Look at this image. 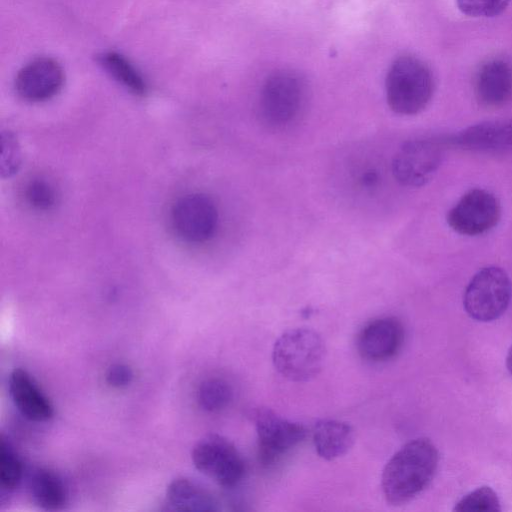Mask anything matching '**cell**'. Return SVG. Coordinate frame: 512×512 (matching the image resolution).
<instances>
[{"label":"cell","mask_w":512,"mask_h":512,"mask_svg":"<svg viewBox=\"0 0 512 512\" xmlns=\"http://www.w3.org/2000/svg\"><path fill=\"white\" fill-rule=\"evenodd\" d=\"M23 477V465L12 444L3 436L0 441V486L5 492L15 490Z\"/></svg>","instance_id":"21"},{"label":"cell","mask_w":512,"mask_h":512,"mask_svg":"<svg viewBox=\"0 0 512 512\" xmlns=\"http://www.w3.org/2000/svg\"><path fill=\"white\" fill-rule=\"evenodd\" d=\"M506 365H507V368H508L510 374L512 375V346L510 347V349L507 353Z\"/></svg>","instance_id":"27"},{"label":"cell","mask_w":512,"mask_h":512,"mask_svg":"<svg viewBox=\"0 0 512 512\" xmlns=\"http://www.w3.org/2000/svg\"><path fill=\"white\" fill-rule=\"evenodd\" d=\"M99 64L119 83L135 95L143 96L147 84L135 67L121 54L113 51L97 56Z\"/></svg>","instance_id":"19"},{"label":"cell","mask_w":512,"mask_h":512,"mask_svg":"<svg viewBox=\"0 0 512 512\" xmlns=\"http://www.w3.org/2000/svg\"><path fill=\"white\" fill-rule=\"evenodd\" d=\"M313 443L321 458L334 460L351 449L354 443V430L347 422L322 419L314 426Z\"/></svg>","instance_id":"17"},{"label":"cell","mask_w":512,"mask_h":512,"mask_svg":"<svg viewBox=\"0 0 512 512\" xmlns=\"http://www.w3.org/2000/svg\"><path fill=\"white\" fill-rule=\"evenodd\" d=\"M458 10L470 17H495L501 15L511 0H455Z\"/></svg>","instance_id":"23"},{"label":"cell","mask_w":512,"mask_h":512,"mask_svg":"<svg viewBox=\"0 0 512 512\" xmlns=\"http://www.w3.org/2000/svg\"><path fill=\"white\" fill-rule=\"evenodd\" d=\"M307 86L292 70H279L264 81L258 100L261 121L271 129H284L294 124L304 111Z\"/></svg>","instance_id":"4"},{"label":"cell","mask_w":512,"mask_h":512,"mask_svg":"<svg viewBox=\"0 0 512 512\" xmlns=\"http://www.w3.org/2000/svg\"><path fill=\"white\" fill-rule=\"evenodd\" d=\"M9 394L14 406L28 420L49 421L54 415V407L28 371L14 369L8 379Z\"/></svg>","instance_id":"15"},{"label":"cell","mask_w":512,"mask_h":512,"mask_svg":"<svg viewBox=\"0 0 512 512\" xmlns=\"http://www.w3.org/2000/svg\"><path fill=\"white\" fill-rule=\"evenodd\" d=\"M133 371L130 366L116 363L109 367L106 373V382L113 388H125L133 381Z\"/></svg>","instance_id":"26"},{"label":"cell","mask_w":512,"mask_h":512,"mask_svg":"<svg viewBox=\"0 0 512 512\" xmlns=\"http://www.w3.org/2000/svg\"><path fill=\"white\" fill-rule=\"evenodd\" d=\"M191 458L201 473L224 488L236 486L245 474L244 460L226 438L210 434L193 447Z\"/></svg>","instance_id":"7"},{"label":"cell","mask_w":512,"mask_h":512,"mask_svg":"<svg viewBox=\"0 0 512 512\" xmlns=\"http://www.w3.org/2000/svg\"><path fill=\"white\" fill-rule=\"evenodd\" d=\"M20 154L14 136L11 133L2 134L1 170L2 174H14L20 163Z\"/></svg>","instance_id":"25"},{"label":"cell","mask_w":512,"mask_h":512,"mask_svg":"<svg viewBox=\"0 0 512 512\" xmlns=\"http://www.w3.org/2000/svg\"><path fill=\"white\" fill-rule=\"evenodd\" d=\"M233 390L230 384L221 378H208L201 382L196 392L199 406L207 412H219L231 402Z\"/></svg>","instance_id":"20"},{"label":"cell","mask_w":512,"mask_h":512,"mask_svg":"<svg viewBox=\"0 0 512 512\" xmlns=\"http://www.w3.org/2000/svg\"><path fill=\"white\" fill-rule=\"evenodd\" d=\"M500 502L496 492L488 487H479L463 496L454 507L458 512H497Z\"/></svg>","instance_id":"22"},{"label":"cell","mask_w":512,"mask_h":512,"mask_svg":"<svg viewBox=\"0 0 512 512\" xmlns=\"http://www.w3.org/2000/svg\"><path fill=\"white\" fill-rule=\"evenodd\" d=\"M64 78L63 68L55 59L36 58L19 70L15 78V89L26 101L43 102L58 94Z\"/></svg>","instance_id":"11"},{"label":"cell","mask_w":512,"mask_h":512,"mask_svg":"<svg viewBox=\"0 0 512 512\" xmlns=\"http://www.w3.org/2000/svg\"><path fill=\"white\" fill-rule=\"evenodd\" d=\"M251 417L257 433L258 458L264 466L277 463L306 436L302 424L288 420L268 408L253 410Z\"/></svg>","instance_id":"8"},{"label":"cell","mask_w":512,"mask_h":512,"mask_svg":"<svg viewBox=\"0 0 512 512\" xmlns=\"http://www.w3.org/2000/svg\"><path fill=\"white\" fill-rule=\"evenodd\" d=\"M403 340L401 322L386 316L368 322L359 332L356 345L362 358L381 362L393 358L401 349Z\"/></svg>","instance_id":"13"},{"label":"cell","mask_w":512,"mask_h":512,"mask_svg":"<svg viewBox=\"0 0 512 512\" xmlns=\"http://www.w3.org/2000/svg\"><path fill=\"white\" fill-rule=\"evenodd\" d=\"M439 462L435 445L427 438L404 444L386 463L381 487L391 505L405 504L422 493L433 480Z\"/></svg>","instance_id":"1"},{"label":"cell","mask_w":512,"mask_h":512,"mask_svg":"<svg viewBox=\"0 0 512 512\" xmlns=\"http://www.w3.org/2000/svg\"><path fill=\"white\" fill-rule=\"evenodd\" d=\"M450 145L485 154H512V118L471 125L449 136Z\"/></svg>","instance_id":"12"},{"label":"cell","mask_w":512,"mask_h":512,"mask_svg":"<svg viewBox=\"0 0 512 512\" xmlns=\"http://www.w3.org/2000/svg\"><path fill=\"white\" fill-rule=\"evenodd\" d=\"M501 217L497 197L481 188L467 191L447 213V223L466 236L482 235L493 229Z\"/></svg>","instance_id":"10"},{"label":"cell","mask_w":512,"mask_h":512,"mask_svg":"<svg viewBox=\"0 0 512 512\" xmlns=\"http://www.w3.org/2000/svg\"><path fill=\"white\" fill-rule=\"evenodd\" d=\"M450 145L449 136H422L402 144L392 161L395 180L406 187H420L439 169Z\"/></svg>","instance_id":"5"},{"label":"cell","mask_w":512,"mask_h":512,"mask_svg":"<svg viewBox=\"0 0 512 512\" xmlns=\"http://www.w3.org/2000/svg\"><path fill=\"white\" fill-rule=\"evenodd\" d=\"M474 95L482 107L497 109L512 100V63L502 57L482 62L474 76Z\"/></svg>","instance_id":"14"},{"label":"cell","mask_w":512,"mask_h":512,"mask_svg":"<svg viewBox=\"0 0 512 512\" xmlns=\"http://www.w3.org/2000/svg\"><path fill=\"white\" fill-rule=\"evenodd\" d=\"M171 224L179 238L193 244L210 240L218 227V210L214 201L203 193L179 198L171 210Z\"/></svg>","instance_id":"9"},{"label":"cell","mask_w":512,"mask_h":512,"mask_svg":"<svg viewBox=\"0 0 512 512\" xmlns=\"http://www.w3.org/2000/svg\"><path fill=\"white\" fill-rule=\"evenodd\" d=\"M435 89L429 66L413 55L396 58L385 80L386 99L390 109L400 115H415L430 103Z\"/></svg>","instance_id":"2"},{"label":"cell","mask_w":512,"mask_h":512,"mask_svg":"<svg viewBox=\"0 0 512 512\" xmlns=\"http://www.w3.org/2000/svg\"><path fill=\"white\" fill-rule=\"evenodd\" d=\"M25 197L30 206L40 211L49 210L56 202V192L53 186L39 178L31 180L27 184Z\"/></svg>","instance_id":"24"},{"label":"cell","mask_w":512,"mask_h":512,"mask_svg":"<svg viewBox=\"0 0 512 512\" xmlns=\"http://www.w3.org/2000/svg\"><path fill=\"white\" fill-rule=\"evenodd\" d=\"M169 510L208 512L218 510L216 498L203 486L187 477L169 483L165 494Z\"/></svg>","instance_id":"16"},{"label":"cell","mask_w":512,"mask_h":512,"mask_svg":"<svg viewBox=\"0 0 512 512\" xmlns=\"http://www.w3.org/2000/svg\"><path fill=\"white\" fill-rule=\"evenodd\" d=\"M326 347L321 335L310 328H293L283 332L275 341L272 361L284 378L307 382L323 368Z\"/></svg>","instance_id":"3"},{"label":"cell","mask_w":512,"mask_h":512,"mask_svg":"<svg viewBox=\"0 0 512 512\" xmlns=\"http://www.w3.org/2000/svg\"><path fill=\"white\" fill-rule=\"evenodd\" d=\"M511 295L512 284L505 270L497 266H486L477 271L468 283L463 306L474 320L489 322L506 311Z\"/></svg>","instance_id":"6"},{"label":"cell","mask_w":512,"mask_h":512,"mask_svg":"<svg viewBox=\"0 0 512 512\" xmlns=\"http://www.w3.org/2000/svg\"><path fill=\"white\" fill-rule=\"evenodd\" d=\"M29 490L33 501L43 510L56 511L67 502V488L54 471L38 467L29 478Z\"/></svg>","instance_id":"18"}]
</instances>
